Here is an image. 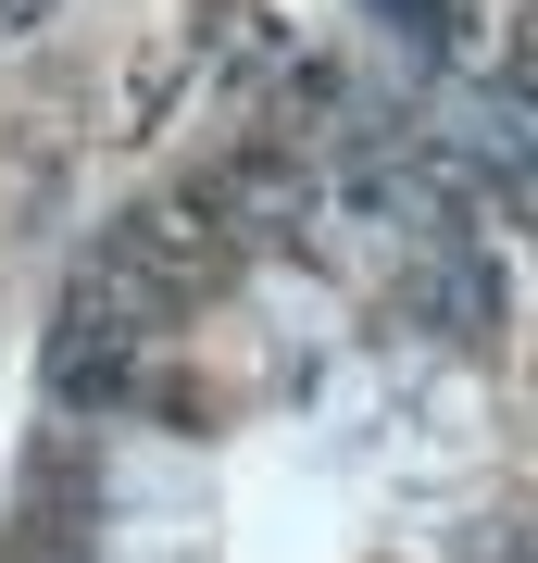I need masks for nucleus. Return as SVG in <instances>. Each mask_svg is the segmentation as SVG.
Returning a JSON list of instances; mask_svg holds the SVG:
<instances>
[{
    "instance_id": "obj_1",
    "label": "nucleus",
    "mask_w": 538,
    "mask_h": 563,
    "mask_svg": "<svg viewBox=\"0 0 538 563\" xmlns=\"http://www.w3.org/2000/svg\"><path fill=\"white\" fill-rule=\"evenodd\" d=\"M538 139L300 76L76 251L0 563H538Z\"/></svg>"
},
{
    "instance_id": "obj_2",
    "label": "nucleus",
    "mask_w": 538,
    "mask_h": 563,
    "mask_svg": "<svg viewBox=\"0 0 538 563\" xmlns=\"http://www.w3.org/2000/svg\"><path fill=\"white\" fill-rule=\"evenodd\" d=\"M426 76H463L488 125L538 139V0H363Z\"/></svg>"
}]
</instances>
